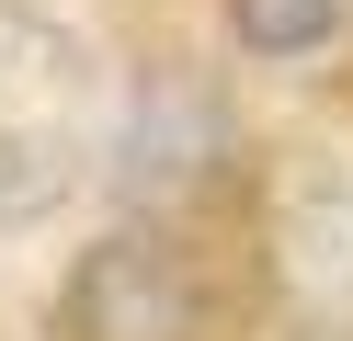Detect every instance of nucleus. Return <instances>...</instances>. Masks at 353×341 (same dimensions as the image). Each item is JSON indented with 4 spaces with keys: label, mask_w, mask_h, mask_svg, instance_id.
Instances as JSON below:
<instances>
[{
    "label": "nucleus",
    "mask_w": 353,
    "mask_h": 341,
    "mask_svg": "<svg viewBox=\"0 0 353 341\" xmlns=\"http://www.w3.org/2000/svg\"><path fill=\"white\" fill-rule=\"evenodd\" d=\"M239 45L251 57H307V45H330V23H342V0H239Z\"/></svg>",
    "instance_id": "obj_5"
},
{
    "label": "nucleus",
    "mask_w": 353,
    "mask_h": 341,
    "mask_svg": "<svg viewBox=\"0 0 353 341\" xmlns=\"http://www.w3.org/2000/svg\"><path fill=\"white\" fill-rule=\"evenodd\" d=\"M216 159H228V114H216V91L194 80H148L137 114H125V148H114V182L137 205H183L216 182Z\"/></svg>",
    "instance_id": "obj_4"
},
{
    "label": "nucleus",
    "mask_w": 353,
    "mask_h": 341,
    "mask_svg": "<svg viewBox=\"0 0 353 341\" xmlns=\"http://www.w3.org/2000/svg\"><path fill=\"white\" fill-rule=\"evenodd\" d=\"M274 285L307 330H353V182L296 171L274 205Z\"/></svg>",
    "instance_id": "obj_3"
},
{
    "label": "nucleus",
    "mask_w": 353,
    "mask_h": 341,
    "mask_svg": "<svg viewBox=\"0 0 353 341\" xmlns=\"http://www.w3.org/2000/svg\"><path fill=\"white\" fill-rule=\"evenodd\" d=\"M205 285L160 227H114L69 273V341H194Z\"/></svg>",
    "instance_id": "obj_2"
},
{
    "label": "nucleus",
    "mask_w": 353,
    "mask_h": 341,
    "mask_svg": "<svg viewBox=\"0 0 353 341\" xmlns=\"http://www.w3.org/2000/svg\"><path fill=\"white\" fill-rule=\"evenodd\" d=\"M103 125H92V57L57 23L0 0V227H34L92 182Z\"/></svg>",
    "instance_id": "obj_1"
}]
</instances>
